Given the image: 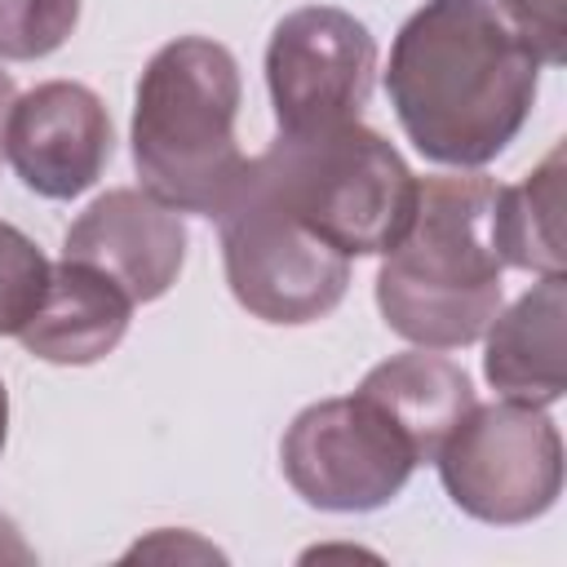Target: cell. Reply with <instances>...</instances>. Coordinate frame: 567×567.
Instances as JSON below:
<instances>
[{
  "label": "cell",
  "mask_w": 567,
  "mask_h": 567,
  "mask_svg": "<svg viewBox=\"0 0 567 567\" xmlns=\"http://www.w3.org/2000/svg\"><path fill=\"white\" fill-rule=\"evenodd\" d=\"M377 71V40L368 27L332 4L288 13L266 49V84L279 133H310L350 124L368 106Z\"/></svg>",
  "instance_id": "cell-8"
},
{
  "label": "cell",
  "mask_w": 567,
  "mask_h": 567,
  "mask_svg": "<svg viewBox=\"0 0 567 567\" xmlns=\"http://www.w3.org/2000/svg\"><path fill=\"white\" fill-rule=\"evenodd\" d=\"M496 13L540 58V66L563 62V53H567V0H496Z\"/></svg>",
  "instance_id": "cell-17"
},
{
  "label": "cell",
  "mask_w": 567,
  "mask_h": 567,
  "mask_svg": "<svg viewBox=\"0 0 567 567\" xmlns=\"http://www.w3.org/2000/svg\"><path fill=\"white\" fill-rule=\"evenodd\" d=\"M13 97H18V93H13V80H9L4 71H0V151H4V115H9Z\"/></svg>",
  "instance_id": "cell-20"
},
{
  "label": "cell",
  "mask_w": 567,
  "mask_h": 567,
  "mask_svg": "<svg viewBox=\"0 0 567 567\" xmlns=\"http://www.w3.org/2000/svg\"><path fill=\"white\" fill-rule=\"evenodd\" d=\"M540 58L492 0H425L394 35L385 93L408 142L456 168L496 159L523 128Z\"/></svg>",
  "instance_id": "cell-1"
},
{
  "label": "cell",
  "mask_w": 567,
  "mask_h": 567,
  "mask_svg": "<svg viewBox=\"0 0 567 567\" xmlns=\"http://www.w3.org/2000/svg\"><path fill=\"white\" fill-rule=\"evenodd\" d=\"M75 22L80 0H0V58H44L75 31Z\"/></svg>",
  "instance_id": "cell-15"
},
{
  "label": "cell",
  "mask_w": 567,
  "mask_h": 567,
  "mask_svg": "<svg viewBox=\"0 0 567 567\" xmlns=\"http://www.w3.org/2000/svg\"><path fill=\"white\" fill-rule=\"evenodd\" d=\"M492 208L496 182L483 173L416 182L412 221L377 270V306L399 337L425 350H456L483 337L501 310L505 270Z\"/></svg>",
  "instance_id": "cell-2"
},
{
  "label": "cell",
  "mask_w": 567,
  "mask_h": 567,
  "mask_svg": "<svg viewBox=\"0 0 567 567\" xmlns=\"http://www.w3.org/2000/svg\"><path fill=\"white\" fill-rule=\"evenodd\" d=\"M221 257L235 301L266 323L323 319L350 284V257L301 226L252 173L244 168L235 195L217 213Z\"/></svg>",
  "instance_id": "cell-5"
},
{
  "label": "cell",
  "mask_w": 567,
  "mask_h": 567,
  "mask_svg": "<svg viewBox=\"0 0 567 567\" xmlns=\"http://www.w3.org/2000/svg\"><path fill=\"white\" fill-rule=\"evenodd\" d=\"M359 394H368L408 434V443L416 447L421 461H434V452L443 447L452 425L474 408L470 377L452 359L430 354L425 346L377 363L359 381Z\"/></svg>",
  "instance_id": "cell-13"
},
{
  "label": "cell",
  "mask_w": 567,
  "mask_h": 567,
  "mask_svg": "<svg viewBox=\"0 0 567 567\" xmlns=\"http://www.w3.org/2000/svg\"><path fill=\"white\" fill-rule=\"evenodd\" d=\"M567 292L563 275H540L505 315H492L483 372L501 399L549 408L567 390V337H563Z\"/></svg>",
  "instance_id": "cell-12"
},
{
  "label": "cell",
  "mask_w": 567,
  "mask_h": 567,
  "mask_svg": "<svg viewBox=\"0 0 567 567\" xmlns=\"http://www.w3.org/2000/svg\"><path fill=\"white\" fill-rule=\"evenodd\" d=\"M44 252L9 221H0V337H18L49 288Z\"/></svg>",
  "instance_id": "cell-16"
},
{
  "label": "cell",
  "mask_w": 567,
  "mask_h": 567,
  "mask_svg": "<svg viewBox=\"0 0 567 567\" xmlns=\"http://www.w3.org/2000/svg\"><path fill=\"white\" fill-rule=\"evenodd\" d=\"M133 297L102 270L62 257L49 270V288L35 306V315L22 323L18 341L27 354L62 368H84L106 359L133 319Z\"/></svg>",
  "instance_id": "cell-11"
},
{
  "label": "cell",
  "mask_w": 567,
  "mask_h": 567,
  "mask_svg": "<svg viewBox=\"0 0 567 567\" xmlns=\"http://www.w3.org/2000/svg\"><path fill=\"white\" fill-rule=\"evenodd\" d=\"M151 554H168V558H173V554H177V558H182V554H195V558H217V549H213V545H199V540H190V536H177V540H173V532H159L155 540L137 545L128 558H151Z\"/></svg>",
  "instance_id": "cell-18"
},
{
  "label": "cell",
  "mask_w": 567,
  "mask_h": 567,
  "mask_svg": "<svg viewBox=\"0 0 567 567\" xmlns=\"http://www.w3.org/2000/svg\"><path fill=\"white\" fill-rule=\"evenodd\" d=\"M0 558H31V549L18 540V532H13V523L9 518H0Z\"/></svg>",
  "instance_id": "cell-19"
},
{
  "label": "cell",
  "mask_w": 567,
  "mask_h": 567,
  "mask_svg": "<svg viewBox=\"0 0 567 567\" xmlns=\"http://www.w3.org/2000/svg\"><path fill=\"white\" fill-rule=\"evenodd\" d=\"M111 115L102 97L75 80H49L13 97L4 115V155L27 190L71 199L89 190L111 159Z\"/></svg>",
  "instance_id": "cell-9"
},
{
  "label": "cell",
  "mask_w": 567,
  "mask_h": 567,
  "mask_svg": "<svg viewBox=\"0 0 567 567\" xmlns=\"http://www.w3.org/2000/svg\"><path fill=\"white\" fill-rule=\"evenodd\" d=\"M563 177H567V159H563V142H558L523 182L496 186L492 239H496V252L505 266L532 270V275H563V261H567Z\"/></svg>",
  "instance_id": "cell-14"
},
{
  "label": "cell",
  "mask_w": 567,
  "mask_h": 567,
  "mask_svg": "<svg viewBox=\"0 0 567 567\" xmlns=\"http://www.w3.org/2000/svg\"><path fill=\"white\" fill-rule=\"evenodd\" d=\"M239 66L226 44L208 35H177L164 44L137 84L133 164L142 190L177 213L217 217L235 195L248 155L235 142Z\"/></svg>",
  "instance_id": "cell-3"
},
{
  "label": "cell",
  "mask_w": 567,
  "mask_h": 567,
  "mask_svg": "<svg viewBox=\"0 0 567 567\" xmlns=\"http://www.w3.org/2000/svg\"><path fill=\"white\" fill-rule=\"evenodd\" d=\"M248 164L257 182L341 257H377L394 248L416 208L412 168L359 120L279 133Z\"/></svg>",
  "instance_id": "cell-4"
},
{
  "label": "cell",
  "mask_w": 567,
  "mask_h": 567,
  "mask_svg": "<svg viewBox=\"0 0 567 567\" xmlns=\"http://www.w3.org/2000/svg\"><path fill=\"white\" fill-rule=\"evenodd\" d=\"M4 430H9V394H4V381H0V447H4Z\"/></svg>",
  "instance_id": "cell-21"
},
{
  "label": "cell",
  "mask_w": 567,
  "mask_h": 567,
  "mask_svg": "<svg viewBox=\"0 0 567 567\" xmlns=\"http://www.w3.org/2000/svg\"><path fill=\"white\" fill-rule=\"evenodd\" d=\"M279 461L306 505L337 514L381 509L421 465L408 434L359 390L297 412Z\"/></svg>",
  "instance_id": "cell-7"
},
{
  "label": "cell",
  "mask_w": 567,
  "mask_h": 567,
  "mask_svg": "<svg viewBox=\"0 0 567 567\" xmlns=\"http://www.w3.org/2000/svg\"><path fill=\"white\" fill-rule=\"evenodd\" d=\"M62 257L111 275L133 301H155L177 284L186 261V226L177 208L151 190H106L66 230Z\"/></svg>",
  "instance_id": "cell-10"
},
{
  "label": "cell",
  "mask_w": 567,
  "mask_h": 567,
  "mask_svg": "<svg viewBox=\"0 0 567 567\" xmlns=\"http://www.w3.org/2000/svg\"><path fill=\"white\" fill-rule=\"evenodd\" d=\"M447 496L478 523L540 518L563 492V439L545 408L474 403L434 452Z\"/></svg>",
  "instance_id": "cell-6"
}]
</instances>
